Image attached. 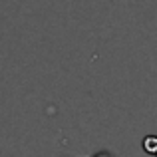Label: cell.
Returning a JSON list of instances; mask_svg holds the SVG:
<instances>
[{
	"instance_id": "cell-1",
	"label": "cell",
	"mask_w": 157,
	"mask_h": 157,
	"mask_svg": "<svg viewBox=\"0 0 157 157\" xmlns=\"http://www.w3.org/2000/svg\"><path fill=\"white\" fill-rule=\"evenodd\" d=\"M141 147H143L145 153L157 157V135H145L143 141H141Z\"/></svg>"
}]
</instances>
